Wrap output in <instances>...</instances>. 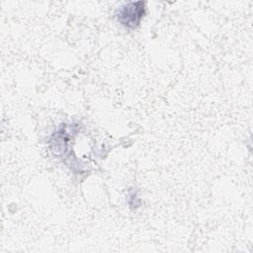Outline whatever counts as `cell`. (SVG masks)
<instances>
[{
  "instance_id": "1",
  "label": "cell",
  "mask_w": 253,
  "mask_h": 253,
  "mask_svg": "<svg viewBox=\"0 0 253 253\" xmlns=\"http://www.w3.org/2000/svg\"><path fill=\"white\" fill-rule=\"evenodd\" d=\"M145 3L142 1L127 2L122 5L116 13L117 21L127 29H136L145 16Z\"/></svg>"
},
{
  "instance_id": "2",
  "label": "cell",
  "mask_w": 253,
  "mask_h": 253,
  "mask_svg": "<svg viewBox=\"0 0 253 253\" xmlns=\"http://www.w3.org/2000/svg\"><path fill=\"white\" fill-rule=\"evenodd\" d=\"M128 204L129 206L132 208L133 206L134 207H138L139 205V202H138V198L136 196V194L134 192H130L129 195H128Z\"/></svg>"
}]
</instances>
